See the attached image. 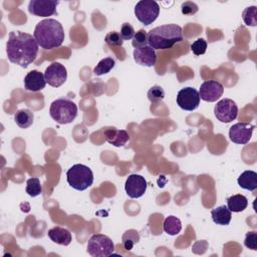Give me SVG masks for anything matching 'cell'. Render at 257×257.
Instances as JSON below:
<instances>
[{
  "label": "cell",
  "instance_id": "6da1fadb",
  "mask_svg": "<svg viewBox=\"0 0 257 257\" xmlns=\"http://www.w3.org/2000/svg\"><path fill=\"white\" fill-rule=\"evenodd\" d=\"M39 45L35 38L22 31H11L6 43V53L10 62L27 68L35 61Z\"/></svg>",
  "mask_w": 257,
  "mask_h": 257
},
{
  "label": "cell",
  "instance_id": "7a4b0ae2",
  "mask_svg": "<svg viewBox=\"0 0 257 257\" xmlns=\"http://www.w3.org/2000/svg\"><path fill=\"white\" fill-rule=\"evenodd\" d=\"M33 37L41 48L50 50L59 47L63 43L65 34L59 21L47 18L36 24Z\"/></svg>",
  "mask_w": 257,
  "mask_h": 257
},
{
  "label": "cell",
  "instance_id": "3957f363",
  "mask_svg": "<svg viewBox=\"0 0 257 257\" xmlns=\"http://www.w3.org/2000/svg\"><path fill=\"white\" fill-rule=\"evenodd\" d=\"M183 40L182 27L175 24H165L148 32V44L156 49H169Z\"/></svg>",
  "mask_w": 257,
  "mask_h": 257
},
{
  "label": "cell",
  "instance_id": "277c9868",
  "mask_svg": "<svg viewBox=\"0 0 257 257\" xmlns=\"http://www.w3.org/2000/svg\"><path fill=\"white\" fill-rule=\"evenodd\" d=\"M49 114L59 124L72 122L77 115V105L68 98H57L49 107Z\"/></svg>",
  "mask_w": 257,
  "mask_h": 257
},
{
  "label": "cell",
  "instance_id": "5b68a950",
  "mask_svg": "<svg viewBox=\"0 0 257 257\" xmlns=\"http://www.w3.org/2000/svg\"><path fill=\"white\" fill-rule=\"evenodd\" d=\"M66 179L71 188L77 191H84L92 185L93 173L87 166L76 164L67 170Z\"/></svg>",
  "mask_w": 257,
  "mask_h": 257
},
{
  "label": "cell",
  "instance_id": "8992f818",
  "mask_svg": "<svg viewBox=\"0 0 257 257\" xmlns=\"http://www.w3.org/2000/svg\"><path fill=\"white\" fill-rule=\"evenodd\" d=\"M114 251L112 240L103 234L92 235L87 242V252L92 257H106Z\"/></svg>",
  "mask_w": 257,
  "mask_h": 257
},
{
  "label": "cell",
  "instance_id": "52a82bcc",
  "mask_svg": "<svg viewBox=\"0 0 257 257\" xmlns=\"http://www.w3.org/2000/svg\"><path fill=\"white\" fill-rule=\"evenodd\" d=\"M160 14V6L153 0H141L135 6V15L144 25L152 24Z\"/></svg>",
  "mask_w": 257,
  "mask_h": 257
},
{
  "label": "cell",
  "instance_id": "ba28073f",
  "mask_svg": "<svg viewBox=\"0 0 257 257\" xmlns=\"http://www.w3.org/2000/svg\"><path fill=\"white\" fill-rule=\"evenodd\" d=\"M214 114L221 122H231L238 115V106L231 98H223L217 102L214 107Z\"/></svg>",
  "mask_w": 257,
  "mask_h": 257
},
{
  "label": "cell",
  "instance_id": "9c48e42d",
  "mask_svg": "<svg viewBox=\"0 0 257 257\" xmlns=\"http://www.w3.org/2000/svg\"><path fill=\"white\" fill-rule=\"evenodd\" d=\"M199 91L194 87L188 86L179 90L177 94V104L184 110L192 111L200 104Z\"/></svg>",
  "mask_w": 257,
  "mask_h": 257
},
{
  "label": "cell",
  "instance_id": "30bf717a",
  "mask_svg": "<svg viewBox=\"0 0 257 257\" xmlns=\"http://www.w3.org/2000/svg\"><path fill=\"white\" fill-rule=\"evenodd\" d=\"M44 77L46 83L53 87H59L67 78V70L64 65L59 62H52L45 69Z\"/></svg>",
  "mask_w": 257,
  "mask_h": 257
},
{
  "label": "cell",
  "instance_id": "8fae6325",
  "mask_svg": "<svg viewBox=\"0 0 257 257\" xmlns=\"http://www.w3.org/2000/svg\"><path fill=\"white\" fill-rule=\"evenodd\" d=\"M147 187L148 183L145 177L138 174L130 175L124 184L125 193L132 199H138L142 197L146 193Z\"/></svg>",
  "mask_w": 257,
  "mask_h": 257
},
{
  "label": "cell",
  "instance_id": "7c38bea8",
  "mask_svg": "<svg viewBox=\"0 0 257 257\" xmlns=\"http://www.w3.org/2000/svg\"><path fill=\"white\" fill-rule=\"evenodd\" d=\"M254 128V124L247 122H237L230 127L229 138L231 142L235 144L245 145L250 141Z\"/></svg>",
  "mask_w": 257,
  "mask_h": 257
},
{
  "label": "cell",
  "instance_id": "4fadbf2b",
  "mask_svg": "<svg viewBox=\"0 0 257 257\" xmlns=\"http://www.w3.org/2000/svg\"><path fill=\"white\" fill-rule=\"evenodd\" d=\"M58 3L55 0H31L28 4V11L35 16L48 17L57 13Z\"/></svg>",
  "mask_w": 257,
  "mask_h": 257
},
{
  "label": "cell",
  "instance_id": "5bb4252c",
  "mask_svg": "<svg viewBox=\"0 0 257 257\" xmlns=\"http://www.w3.org/2000/svg\"><path fill=\"white\" fill-rule=\"evenodd\" d=\"M223 92H224V87L219 81L208 80L201 84L199 95H200V98L205 101L214 102L223 95Z\"/></svg>",
  "mask_w": 257,
  "mask_h": 257
},
{
  "label": "cell",
  "instance_id": "9a60e30c",
  "mask_svg": "<svg viewBox=\"0 0 257 257\" xmlns=\"http://www.w3.org/2000/svg\"><path fill=\"white\" fill-rule=\"evenodd\" d=\"M133 55H134L135 61L142 66L152 67L156 64V61H157L156 50L150 45L135 48Z\"/></svg>",
  "mask_w": 257,
  "mask_h": 257
},
{
  "label": "cell",
  "instance_id": "2e32d148",
  "mask_svg": "<svg viewBox=\"0 0 257 257\" xmlns=\"http://www.w3.org/2000/svg\"><path fill=\"white\" fill-rule=\"evenodd\" d=\"M46 81L44 74L38 70H31L24 77V87L28 91L36 92L45 87Z\"/></svg>",
  "mask_w": 257,
  "mask_h": 257
},
{
  "label": "cell",
  "instance_id": "e0dca14e",
  "mask_svg": "<svg viewBox=\"0 0 257 257\" xmlns=\"http://www.w3.org/2000/svg\"><path fill=\"white\" fill-rule=\"evenodd\" d=\"M104 138L107 143L114 147H123L130 140V136L124 130H117L115 127H108L104 131Z\"/></svg>",
  "mask_w": 257,
  "mask_h": 257
},
{
  "label": "cell",
  "instance_id": "ac0fdd59",
  "mask_svg": "<svg viewBox=\"0 0 257 257\" xmlns=\"http://www.w3.org/2000/svg\"><path fill=\"white\" fill-rule=\"evenodd\" d=\"M47 235L52 242L59 245H63V246L69 245L72 240L71 233L69 232V230L59 226L53 227L50 230H48Z\"/></svg>",
  "mask_w": 257,
  "mask_h": 257
},
{
  "label": "cell",
  "instance_id": "d6986e66",
  "mask_svg": "<svg viewBox=\"0 0 257 257\" xmlns=\"http://www.w3.org/2000/svg\"><path fill=\"white\" fill-rule=\"evenodd\" d=\"M211 216H212V220L215 224L221 225V226H226V225H229V223L231 222L232 212L228 209L227 206L222 205V206H218V207L214 208L211 211Z\"/></svg>",
  "mask_w": 257,
  "mask_h": 257
},
{
  "label": "cell",
  "instance_id": "ffe728a7",
  "mask_svg": "<svg viewBox=\"0 0 257 257\" xmlns=\"http://www.w3.org/2000/svg\"><path fill=\"white\" fill-rule=\"evenodd\" d=\"M238 185L245 190L255 191L257 189V173L251 170L244 171L237 179Z\"/></svg>",
  "mask_w": 257,
  "mask_h": 257
},
{
  "label": "cell",
  "instance_id": "44dd1931",
  "mask_svg": "<svg viewBox=\"0 0 257 257\" xmlns=\"http://www.w3.org/2000/svg\"><path fill=\"white\" fill-rule=\"evenodd\" d=\"M248 206V200L241 194L233 195L227 198V207L231 212L239 213L244 211Z\"/></svg>",
  "mask_w": 257,
  "mask_h": 257
},
{
  "label": "cell",
  "instance_id": "7402d4cb",
  "mask_svg": "<svg viewBox=\"0 0 257 257\" xmlns=\"http://www.w3.org/2000/svg\"><path fill=\"white\" fill-rule=\"evenodd\" d=\"M34 114L28 108L18 109L14 115V121L21 128H27L33 123Z\"/></svg>",
  "mask_w": 257,
  "mask_h": 257
},
{
  "label": "cell",
  "instance_id": "603a6c76",
  "mask_svg": "<svg viewBox=\"0 0 257 257\" xmlns=\"http://www.w3.org/2000/svg\"><path fill=\"white\" fill-rule=\"evenodd\" d=\"M164 231L171 235V236H174V235H177L181 232L182 230V223H181V220L175 216H168L165 221H164Z\"/></svg>",
  "mask_w": 257,
  "mask_h": 257
},
{
  "label": "cell",
  "instance_id": "cb8c5ba5",
  "mask_svg": "<svg viewBox=\"0 0 257 257\" xmlns=\"http://www.w3.org/2000/svg\"><path fill=\"white\" fill-rule=\"evenodd\" d=\"M115 65V60L111 57H105L96 64V66L93 68V74L96 76H100L103 74L108 73Z\"/></svg>",
  "mask_w": 257,
  "mask_h": 257
},
{
  "label": "cell",
  "instance_id": "d4e9b609",
  "mask_svg": "<svg viewBox=\"0 0 257 257\" xmlns=\"http://www.w3.org/2000/svg\"><path fill=\"white\" fill-rule=\"evenodd\" d=\"M121 241L125 250H132L135 244L140 241V234L136 229H128L122 234Z\"/></svg>",
  "mask_w": 257,
  "mask_h": 257
},
{
  "label": "cell",
  "instance_id": "484cf974",
  "mask_svg": "<svg viewBox=\"0 0 257 257\" xmlns=\"http://www.w3.org/2000/svg\"><path fill=\"white\" fill-rule=\"evenodd\" d=\"M26 193L30 197H36L42 193V186L40 180L36 177L30 178L26 182Z\"/></svg>",
  "mask_w": 257,
  "mask_h": 257
},
{
  "label": "cell",
  "instance_id": "4316f807",
  "mask_svg": "<svg viewBox=\"0 0 257 257\" xmlns=\"http://www.w3.org/2000/svg\"><path fill=\"white\" fill-rule=\"evenodd\" d=\"M242 17L247 26H256L257 25L256 6L246 7L242 13Z\"/></svg>",
  "mask_w": 257,
  "mask_h": 257
},
{
  "label": "cell",
  "instance_id": "83f0119b",
  "mask_svg": "<svg viewBox=\"0 0 257 257\" xmlns=\"http://www.w3.org/2000/svg\"><path fill=\"white\" fill-rule=\"evenodd\" d=\"M147 96L151 102H158L164 99L165 90L160 85H154L149 89Z\"/></svg>",
  "mask_w": 257,
  "mask_h": 257
},
{
  "label": "cell",
  "instance_id": "f1b7e54d",
  "mask_svg": "<svg viewBox=\"0 0 257 257\" xmlns=\"http://www.w3.org/2000/svg\"><path fill=\"white\" fill-rule=\"evenodd\" d=\"M132 44L135 48L148 45V32L144 29H140L139 31H137L132 39Z\"/></svg>",
  "mask_w": 257,
  "mask_h": 257
},
{
  "label": "cell",
  "instance_id": "f546056e",
  "mask_svg": "<svg viewBox=\"0 0 257 257\" xmlns=\"http://www.w3.org/2000/svg\"><path fill=\"white\" fill-rule=\"evenodd\" d=\"M105 42L109 46H121L123 43V39L120 36L119 32L110 31L105 35Z\"/></svg>",
  "mask_w": 257,
  "mask_h": 257
},
{
  "label": "cell",
  "instance_id": "4dcf8cb0",
  "mask_svg": "<svg viewBox=\"0 0 257 257\" xmlns=\"http://www.w3.org/2000/svg\"><path fill=\"white\" fill-rule=\"evenodd\" d=\"M191 50L195 55L204 54L207 50V41L204 38H198L191 44Z\"/></svg>",
  "mask_w": 257,
  "mask_h": 257
},
{
  "label": "cell",
  "instance_id": "1f68e13d",
  "mask_svg": "<svg viewBox=\"0 0 257 257\" xmlns=\"http://www.w3.org/2000/svg\"><path fill=\"white\" fill-rule=\"evenodd\" d=\"M244 245L251 249V250H257V232L256 231H250L246 234Z\"/></svg>",
  "mask_w": 257,
  "mask_h": 257
},
{
  "label": "cell",
  "instance_id": "d6a6232c",
  "mask_svg": "<svg viewBox=\"0 0 257 257\" xmlns=\"http://www.w3.org/2000/svg\"><path fill=\"white\" fill-rule=\"evenodd\" d=\"M135 29L133 27L132 24L124 22L121 27H120V36L123 40H130L133 39L134 35H135Z\"/></svg>",
  "mask_w": 257,
  "mask_h": 257
},
{
  "label": "cell",
  "instance_id": "836d02e7",
  "mask_svg": "<svg viewBox=\"0 0 257 257\" xmlns=\"http://www.w3.org/2000/svg\"><path fill=\"white\" fill-rule=\"evenodd\" d=\"M198 5L191 1H186L181 5V11L184 15H194L198 12Z\"/></svg>",
  "mask_w": 257,
  "mask_h": 257
}]
</instances>
